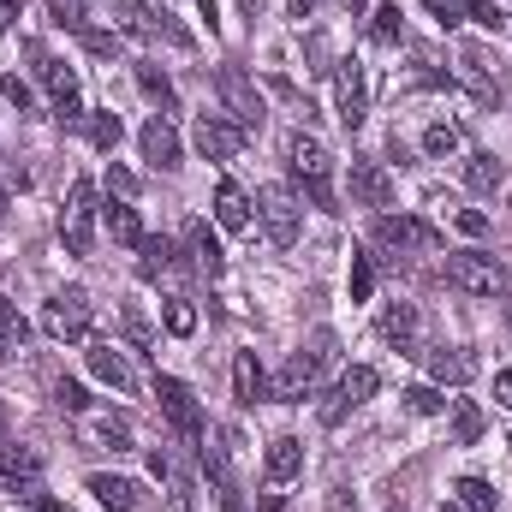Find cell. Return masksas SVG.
<instances>
[{"mask_svg":"<svg viewBox=\"0 0 512 512\" xmlns=\"http://www.w3.org/2000/svg\"><path fill=\"white\" fill-rule=\"evenodd\" d=\"M346 286H352V304H370V292H376V262H370V256H352Z\"/></svg>","mask_w":512,"mask_h":512,"instance_id":"obj_37","label":"cell"},{"mask_svg":"<svg viewBox=\"0 0 512 512\" xmlns=\"http://www.w3.org/2000/svg\"><path fill=\"white\" fill-rule=\"evenodd\" d=\"M495 399L512 411V370H501V376H495Z\"/></svg>","mask_w":512,"mask_h":512,"instance_id":"obj_51","label":"cell"},{"mask_svg":"<svg viewBox=\"0 0 512 512\" xmlns=\"http://www.w3.org/2000/svg\"><path fill=\"white\" fill-rule=\"evenodd\" d=\"M334 346H340V340H334V334L322 328V334H316L310 346H298V352H292V358L280 364V376H274V387H268V393H274V399H286V405H292V399H304L310 387L322 382V370L334 364Z\"/></svg>","mask_w":512,"mask_h":512,"instance_id":"obj_2","label":"cell"},{"mask_svg":"<svg viewBox=\"0 0 512 512\" xmlns=\"http://www.w3.org/2000/svg\"><path fill=\"white\" fill-rule=\"evenodd\" d=\"M262 512H286V501H280V495H268V501H262Z\"/></svg>","mask_w":512,"mask_h":512,"instance_id":"obj_54","label":"cell"},{"mask_svg":"<svg viewBox=\"0 0 512 512\" xmlns=\"http://www.w3.org/2000/svg\"><path fill=\"white\" fill-rule=\"evenodd\" d=\"M459 143H465V137H459V126H447V120H435V126L423 131V155H429V161H447Z\"/></svg>","mask_w":512,"mask_h":512,"instance_id":"obj_29","label":"cell"},{"mask_svg":"<svg viewBox=\"0 0 512 512\" xmlns=\"http://www.w3.org/2000/svg\"><path fill=\"white\" fill-rule=\"evenodd\" d=\"M137 251H143V262H137V274H143V280H161V274L173 268V245H167V239H143Z\"/></svg>","mask_w":512,"mask_h":512,"instance_id":"obj_30","label":"cell"},{"mask_svg":"<svg viewBox=\"0 0 512 512\" xmlns=\"http://www.w3.org/2000/svg\"><path fill=\"white\" fill-rule=\"evenodd\" d=\"M126 334H131V340H137V346H149V322H143L137 310H126Z\"/></svg>","mask_w":512,"mask_h":512,"instance_id":"obj_50","label":"cell"},{"mask_svg":"<svg viewBox=\"0 0 512 512\" xmlns=\"http://www.w3.org/2000/svg\"><path fill=\"white\" fill-rule=\"evenodd\" d=\"M120 137H126L120 114H96V120H90V143H96V149H120Z\"/></svg>","mask_w":512,"mask_h":512,"instance_id":"obj_39","label":"cell"},{"mask_svg":"<svg viewBox=\"0 0 512 512\" xmlns=\"http://www.w3.org/2000/svg\"><path fill=\"white\" fill-rule=\"evenodd\" d=\"M399 36H405V18H399V6L387 0V6H376V12H370V42H376V48H393Z\"/></svg>","mask_w":512,"mask_h":512,"instance_id":"obj_27","label":"cell"},{"mask_svg":"<svg viewBox=\"0 0 512 512\" xmlns=\"http://www.w3.org/2000/svg\"><path fill=\"white\" fill-rule=\"evenodd\" d=\"M507 322H512V304H507Z\"/></svg>","mask_w":512,"mask_h":512,"instance_id":"obj_59","label":"cell"},{"mask_svg":"<svg viewBox=\"0 0 512 512\" xmlns=\"http://www.w3.org/2000/svg\"><path fill=\"white\" fill-rule=\"evenodd\" d=\"M137 90L161 108V114H173L179 108V96H173V84H167V72H155V66H137Z\"/></svg>","mask_w":512,"mask_h":512,"instance_id":"obj_26","label":"cell"},{"mask_svg":"<svg viewBox=\"0 0 512 512\" xmlns=\"http://www.w3.org/2000/svg\"><path fill=\"white\" fill-rule=\"evenodd\" d=\"M376 328H382L387 346H399V352H417V328H423V316H417V304H387ZM417 358H423V352H417Z\"/></svg>","mask_w":512,"mask_h":512,"instance_id":"obj_17","label":"cell"},{"mask_svg":"<svg viewBox=\"0 0 512 512\" xmlns=\"http://www.w3.org/2000/svg\"><path fill=\"white\" fill-rule=\"evenodd\" d=\"M304 60H310L304 72H316V78H328V72H334V54H328V36H322V30L304 42Z\"/></svg>","mask_w":512,"mask_h":512,"instance_id":"obj_41","label":"cell"},{"mask_svg":"<svg viewBox=\"0 0 512 512\" xmlns=\"http://www.w3.org/2000/svg\"><path fill=\"white\" fill-rule=\"evenodd\" d=\"M24 334H30V328H24L18 304H6V298H0V358H12V352L24 346Z\"/></svg>","mask_w":512,"mask_h":512,"instance_id":"obj_33","label":"cell"},{"mask_svg":"<svg viewBox=\"0 0 512 512\" xmlns=\"http://www.w3.org/2000/svg\"><path fill=\"white\" fill-rule=\"evenodd\" d=\"M60 239L72 256H90V245H96V185L90 179H72L66 209H60Z\"/></svg>","mask_w":512,"mask_h":512,"instance_id":"obj_4","label":"cell"},{"mask_svg":"<svg viewBox=\"0 0 512 512\" xmlns=\"http://www.w3.org/2000/svg\"><path fill=\"white\" fill-rule=\"evenodd\" d=\"M215 221H221L227 233H245V227H251V203H245V191H239L233 179L215 185Z\"/></svg>","mask_w":512,"mask_h":512,"instance_id":"obj_21","label":"cell"},{"mask_svg":"<svg viewBox=\"0 0 512 512\" xmlns=\"http://www.w3.org/2000/svg\"><path fill=\"white\" fill-rule=\"evenodd\" d=\"M42 334H54V340H84V334H90V292H84V286L54 292V298L42 304Z\"/></svg>","mask_w":512,"mask_h":512,"instance_id":"obj_5","label":"cell"},{"mask_svg":"<svg viewBox=\"0 0 512 512\" xmlns=\"http://www.w3.org/2000/svg\"><path fill=\"white\" fill-rule=\"evenodd\" d=\"M90 435H96V441H102V447H114V453H126V447H131L126 423H90Z\"/></svg>","mask_w":512,"mask_h":512,"instance_id":"obj_44","label":"cell"},{"mask_svg":"<svg viewBox=\"0 0 512 512\" xmlns=\"http://www.w3.org/2000/svg\"><path fill=\"white\" fill-rule=\"evenodd\" d=\"M215 90H221V102H227V120L245 131H262V96H256V84L239 72V66H221L215 72Z\"/></svg>","mask_w":512,"mask_h":512,"instance_id":"obj_7","label":"cell"},{"mask_svg":"<svg viewBox=\"0 0 512 512\" xmlns=\"http://www.w3.org/2000/svg\"><path fill=\"white\" fill-rule=\"evenodd\" d=\"M0 215H6V191H0Z\"/></svg>","mask_w":512,"mask_h":512,"instance_id":"obj_58","label":"cell"},{"mask_svg":"<svg viewBox=\"0 0 512 512\" xmlns=\"http://www.w3.org/2000/svg\"><path fill=\"white\" fill-rule=\"evenodd\" d=\"M30 60H36V78L48 84V102H54V114H60V120H78V72H72L66 60L42 54V48H30Z\"/></svg>","mask_w":512,"mask_h":512,"instance_id":"obj_10","label":"cell"},{"mask_svg":"<svg viewBox=\"0 0 512 512\" xmlns=\"http://www.w3.org/2000/svg\"><path fill=\"white\" fill-rule=\"evenodd\" d=\"M441 512H465V507H453V501H447V507H441Z\"/></svg>","mask_w":512,"mask_h":512,"instance_id":"obj_56","label":"cell"},{"mask_svg":"<svg viewBox=\"0 0 512 512\" xmlns=\"http://www.w3.org/2000/svg\"><path fill=\"white\" fill-rule=\"evenodd\" d=\"M256 215H262V233H268L280 251L298 239V197H292L286 185H262V197H256Z\"/></svg>","mask_w":512,"mask_h":512,"instance_id":"obj_8","label":"cell"},{"mask_svg":"<svg viewBox=\"0 0 512 512\" xmlns=\"http://www.w3.org/2000/svg\"><path fill=\"white\" fill-rule=\"evenodd\" d=\"M334 114H340L346 131H358L370 120V84H364V66L358 60H340L334 66Z\"/></svg>","mask_w":512,"mask_h":512,"instance_id":"obj_6","label":"cell"},{"mask_svg":"<svg viewBox=\"0 0 512 512\" xmlns=\"http://www.w3.org/2000/svg\"><path fill=\"white\" fill-rule=\"evenodd\" d=\"M453 221H459V233H465V239H483V233H489V215H483V209H459Z\"/></svg>","mask_w":512,"mask_h":512,"instance_id":"obj_47","label":"cell"},{"mask_svg":"<svg viewBox=\"0 0 512 512\" xmlns=\"http://www.w3.org/2000/svg\"><path fill=\"white\" fill-rule=\"evenodd\" d=\"M191 262H197V274H221L227 268V256H221V245H215V233L197 221L191 227Z\"/></svg>","mask_w":512,"mask_h":512,"instance_id":"obj_25","label":"cell"},{"mask_svg":"<svg viewBox=\"0 0 512 512\" xmlns=\"http://www.w3.org/2000/svg\"><path fill=\"white\" fill-rule=\"evenodd\" d=\"M137 149H143V161H149V167H161V173H167V167H179V131L167 126V120H149V126L137 131Z\"/></svg>","mask_w":512,"mask_h":512,"instance_id":"obj_16","label":"cell"},{"mask_svg":"<svg viewBox=\"0 0 512 512\" xmlns=\"http://www.w3.org/2000/svg\"><path fill=\"white\" fill-rule=\"evenodd\" d=\"M108 191H120V203H131L137 197V173L131 167H108Z\"/></svg>","mask_w":512,"mask_h":512,"instance_id":"obj_48","label":"cell"},{"mask_svg":"<svg viewBox=\"0 0 512 512\" xmlns=\"http://www.w3.org/2000/svg\"><path fill=\"white\" fill-rule=\"evenodd\" d=\"M286 167H292V179L310 191V203L334 215V155H328V143L310 137V131H298V137L286 143Z\"/></svg>","mask_w":512,"mask_h":512,"instance_id":"obj_1","label":"cell"},{"mask_svg":"<svg viewBox=\"0 0 512 512\" xmlns=\"http://www.w3.org/2000/svg\"><path fill=\"white\" fill-rule=\"evenodd\" d=\"M459 66H465V84H471L483 102H501V72L489 66V54H483V48H465V54H459Z\"/></svg>","mask_w":512,"mask_h":512,"instance_id":"obj_20","label":"cell"},{"mask_svg":"<svg viewBox=\"0 0 512 512\" xmlns=\"http://www.w3.org/2000/svg\"><path fill=\"white\" fill-rule=\"evenodd\" d=\"M423 6L435 12V24H441V30H453V24H465V6H459V0H423Z\"/></svg>","mask_w":512,"mask_h":512,"instance_id":"obj_45","label":"cell"},{"mask_svg":"<svg viewBox=\"0 0 512 512\" xmlns=\"http://www.w3.org/2000/svg\"><path fill=\"white\" fill-rule=\"evenodd\" d=\"M84 489L102 501L108 512H143L149 501H143V483L137 477H114V471H90L84 477Z\"/></svg>","mask_w":512,"mask_h":512,"instance_id":"obj_14","label":"cell"},{"mask_svg":"<svg viewBox=\"0 0 512 512\" xmlns=\"http://www.w3.org/2000/svg\"><path fill=\"white\" fill-rule=\"evenodd\" d=\"M245 12H251V18H256V12H262V0H245Z\"/></svg>","mask_w":512,"mask_h":512,"instance_id":"obj_55","label":"cell"},{"mask_svg":"<svg viewBox=\"0 0 512 512\" xmlns=\"http://www.w3.org/2000/svg\"><path fill=\"white\" fill-rule=\"evenodd\" d=\"M376 245H387V251H441V233L429 221H417V215H382Z\"/></svg>","mask_w":512,"mask_h":512,"instance_id":"obj_11","label":"cell"},{"mask_svg":"<svg viewBox=\"0 0 512 512\" xmlns=\"http://www.w3.org/2000/svg\"><path fill=\"white\" fill-rule=\"evenodd\" d=\"M447 280L459 292H471V298H501L507 292V262L489 251H459L447 256Z\"/></svg>","mask_w":512,"mask_h":512,"instance_id":"obj_3","label":"cell"},{"mask_svg":"<svg viewBox=\"0 0 512 512\" xmlns=\"http://www.w3.org/2000/svg\"><path fill=\"white\" fill-rule=\"evenodd\" d=\"M465 185H471L477 197H501V185H507V167H501L495 155H471V161H465Z\"/></svg>","mask_w":512,"mask_h":512,"instance_id":"obj_24","label":"cell"},{"mask_svg":"<svg viewBox=\"0 0 512 512\" xmlns=\"http://www.w3.org/2000/svg\"><path fill=\"white\" fill-rule=\"evenodd\" d=\"M286 6H292V18H310V6H316V0H286Z\"/></svg>","mask_w":512,"mask_h":512,"instance_id":"obj_53","label":"cell"},{"mask_svg":"<svg viewBox=\"0 0 512 512\" xmlns=\"http://www.w3.org/2000/svg\"><path fill=\"white\" fill-rule=\"evenodd\" d=\"M108 12H114V24H120V30L149 36V6H143V0H108Z\"/></svg>","mask_w":512,"mask_h":512,"instance_id":"obj_34","label":"cell"},{"mask_svg":"<svg viewBox=\"0 0 512 512\" xmlns=\"http://www.w3.org/2000/svg\"><path fill=\"white\" fill-rule=\"evenodd\" d=\"M346 6H352V12H358V6H364V0H346Z\"/></svg>","mask_w":512,"mask_h":512,"instance_id":"obj_57","label":"cell"},{"mask_svg":"<svg viewBox=\"0 0 512 512\" xmlns=\"http://www.w3.org/2000/svg\"><path fill=\"white\" fill-rule=\"evenodd\" d=\"M262 471H268V483H292L304 471V441L298 435H274L268 453H262Z\"/></svg>","mask_w":512,"mask_h":512,"instance_id":"obj_18","label":"cell"},{"mask_svg":"<svg viewBox=\"0 0 512 512\" xmlns=\"http://www.w3.org/2000/svg\"><path fill=\"white\" fill-rule=\"evenodd\" d=\"M441 405H447V399H441L435 387H405V411H411V417H435Z\"/></svg>","mask_w":512,"mask_h":512,"instance_id":"obj_42","label":"cell"},{"mask_svg":"<svg viewBox=\"0 0 512 512\" xmlns=\"http://www.w3.org/2000/svg\"><path fill=\"white\" fill-rule=\"evenodd\" d=\"M477 435H483V411H477L471 399H459V405H453V441H459V447H471Z\"/></svg>","mask_w":512,"mask_h":512,"instance_id":"obj_35","label":"cell"},{"mask_svg":"<svg viewBox=\"0 0 512 512\" xmlns=\"http://www.w3.org/2000/svg\"><path fill=\"white\" fill-rule=\"evenodd\" d=\"M245 137H251L245 126H233V120H221V114H203V120H197V155H203V161H233V155L245 149Z\"/></svg>","mask_w":512,"mask_h":512,"instance_id":"obj_13","label":"cell"},{"mask_svg":"<svg viewBox=\"0 0 512 512\" xmlns=\"http://www.w3.org/2000/svg\"><path fill=\"white\" fill-rule=\"evenodd\" d=\"M108 233H114V245H143V227H137L131 203H108Z\"/></svg>","mask_w":512,"mask_h":512,"instance_id":"obj_28","label":"cell"},{"mask_svg":"<svg viewBox=\"0 0 512 512\" xmlns=\"http://www.w3.org/2000/svg\"><path fill=\"white\" fill-rule=\"evenodd\" d=\"M54 399H60L66 411H84V405H90V393H84V387H78V382H66V376L54 382Z\"/></svg>","mask_w":512,"mask_h":512,"instance_id":"obj_46","label":"cell"},{"mask_svg":"<svg viewBox=\"0 0 512 512\" xmlns=\"http://www.w3.org/2000/svg\"><path fill=\"white\" fill-rule=\"evenodd\" d=\"M0 96H6V102H12L18 114L30 108V84H24V78H6V84H0Z\"/></svg>","mask_w":512,"mask_h":512,"instance_id":"obj_49","label":"cell"},{"mask_svg":"<svg viewBox=\"0 0 512 512\" xmlns=\"http://www.w3.org/2000/svg\"><path fill=\"white\" fill-rule=\"evenodd\" d=\"M465 18H471V24H483V30H495V36H501V30L512 24V18L501 12V6H495V0H471V6H465Z\"/></svg>","mask_w":512,"mask_h":512,"instance_id":"obj_40","label":"cell"},{"mask_svg":"<svg viewBox=\"0 0 512 512\" xmlns=\"http://www.w3.org/2000/svg\"><path fill=\"white\" fill-rule=\"evenodd\" d=\"M376 387H382V376H376L370 364H352V370L334 382V393H328V405H322V423H328V429H334V423H346V411H358V405H364Z\"/></svg>","mask_w":512,"mask_h":512,"instance_id":"obj_9","label":"cell"},{"mask_svg":"<svg viewBox=\"0 0 512 512\" xmlns=\"http://www.w3.org/2000/svg\"><path fill=\"white\" fill-rule=\"evenodd\" d=\"M453 495H459V507H465V512H495V507H501V501H495V489H489L483 477H459V489H453Z\"/></svg>","mask_w":512,"mask_h":512,"instance_id":"obj_31","label":"cell"},{"mask_svg":"<svg viewBox=\"0 0 512 512\" xmlns=\"http://www.w3.org/2000/svg\"><path fill=\"white\" fill-rule=\"evenodd\" d=\"M78 42H84V54H96V60H114V54H120V30H78Z\"/></svg>","mask_w":512,"mask_h":512,"instance_id":"obj_38","label":"cell"},{"mask_svg":"<svg viewBox=\"0 0 512 512\" xmlns=\"http://www.w3.org/2000/svg\"><path fill=\"white\" fill-rule=\"evenodd\" d=\"M48 12H54V24L60 30H90V0H48Z\"/></svg>","mask_w":512,"mask_h":512,"instance_id":"obj_36","label":"cell"},{"mask_svg":"<svg viewBox=\"0 0 512 512\" xmlns=\"http://www.w3.org/2000/svg\"><path fill=\"white\" fill-rule=\"evenodd\" d=\"M233 393H239V405H262L268 399V376H262L256 352H239L233 358Z\"/></svg>","mask_w":512,"mask_h":512,"instance_id":"obj_22","label":"cell"},{"mask_svg":"<svg viewBox=\"0 0 512 512\" xmlns=\"http://www.w3.org/2000/svg\"><path fill=\"white\" fill-rule=\"evenodd\" d=\"M155 399H161V411H167V423H173L179 435H203V411H197V393L179 382V376H155Z\"/></svg>","mask_w":512,"mask_h":512,"instance_id":"obj_12","label":"cell"},{"mask_svg":"<svg viewBox=\"0 0 512 512\" xmlns=\"http://www.w3.org/2000/svg\"><path fill=\"white\" fill-rule=\"evenodd\" d=\"M352 197L364 209H387L393 203V179H387L382 161H352Z\"/></svg>","mask_w":512,"mask_h":512,"instance_id":"obj_15","label":"cell"},{"mask_svg":"<svg viewBox=\"0 0 512 512\" xmlns=\"http://www.w3.org/2000/svg\"><path fill=\"white\" fill-rule=\"evenodd\" d=\"M161 322H167V334L191 340V334H197V310H191V298H167V304H161Z\"/></svg>","mask_w":512,"mask_h":512,"instance_id":"obj_32","label":"cell"},{"mask_svg":"<svg viewBox=\"0 0 512 512\" xmlns=\"http://www.w3.org/2000/svg\"><path fill=\"white\" fill-rule=\"evenodd\" d=\"M203 471L215 477L221 495H233V471H227V453H221V447H203Z\"/></svg>","mask_w":512,"mask_h":512,"instance_id":"obj_43","label":"cell"},{"mask_svg":"<svg viewBox=\"0 0 512 512\" xmlns=\"http://www.w3.org/2000/svg\"><path fill=\"white\" fill-rule=\"evenodd\" d=\"M84 358H90V376H96V382H108L114 393H131V370H126V358H120L114 346H90Z\"/></svg>","mask_w":512,"mask_h":512,"instance_id":"obj_23","label":"cell"},{"mask_svg":"<svg viewBox=\"0 0 512 512\" xmlns=\"http://www.w3.org/2000/svg\"><path fill=\"white\" fill-rule=\"evenodd\" d=\"M423 358H429V376H435V382L465 387L471 376H477V364H471V352H465V346H435V352H423Z\"/></svg>","mask_w":512,"mask_h":512,"instance_id":"obj_19","label":"cell"},{"mask_svg":"<svg viewBox=\"0 0 512 512\" xmlns=\"http://www.w3.org/2000/svg\"><path fill=\"white\" fill-rule=\"evenodd\" d=\"M18 6H24V0H0V36L12 30V18H18Z\"/></svg>","mask_w":512,"mask_h":512,"instance_id":"obj_52","label":"cell"}]
</instances>
